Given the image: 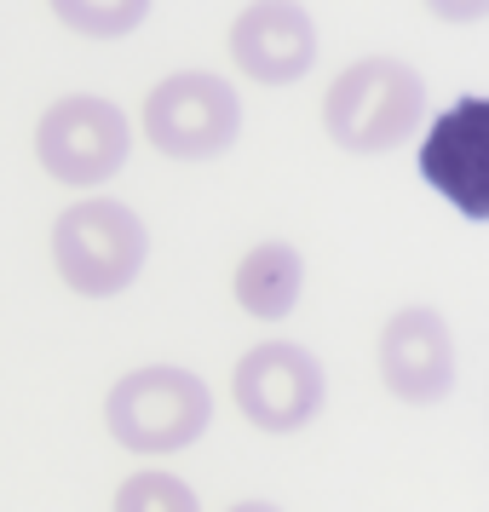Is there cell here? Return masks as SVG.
Listing matches in <instances>:
<instances>
[{
	"mask_svg": "<svg viewBox=\"0 0 489 512\" xmlns=\"http://www.w3.org/2000/svg\"><path fill=\"white\" fill-rule=\"evenodd\" d=\"M426 121V81L403 58H357L323 93L328 139L351 156H380Z\"/></svg>",
	"mask_w": 489,
	"mask_h": 512,
	"instance_id": "1",
	"label": "cell"
},
{
	"mask_svg": "<svg viewBox=\"0 0 489 512\" xmlns=\"http://www.w3.org/2000/svg\"><path fill=\"white\" fill-rule=\"evenodd\" d=\"M104 426L133 455H179L213 426V392L202 374L173 369V363H144L110 386Z\"/></svg>",
	"mask_w": 489,
	"mask_h": 512,
	"instance_id": "2",
	"label": "cell"
},
{
	"mask_svg": "<svg viewBox=\"0 0 489 512\" xmlns=\"http://www.w3.org/2000/svg\"><path fill=\"white\" fill-rule=\"evenodd\" d=\"M144 259H150V231L127 202L87 196L52 225V265L81 300H116L121 288L139 282Z\"/></svg>",
	"mask_w": 489,
	"mask_h": 512,
	"instance_id": "3",
	"label": "cell"
},
{
	"mask_svg": "<svg viewBox=\"0 0 489 512\" xmlns=\"http://www.w3.org/2000/svg\"><path fill=\"white\" fill-rule=\"evenodd\" d=\"M144 139L173 162H213L242 133V98L225 75L179 70L156 81L144 98Z\"/></svg>",
	"mask_w": 489,
	"mask_h": 512,
	"instance_id": "4",
	"label": "cell"
},
{
	"mask_svg": "<svg viewBox=\"0 0 489 512\" xmlns=\"http://www.w3.org/2000/svg\"><path fill=\"white\" fill-rule=\"evenodd\" d=\"M133 150V121L121 116V104L93 93L58 98L41 127H35V162L47 167V179L75 190H93L116 179Z\"/></svg>",
	"mask_w": 489,
	"mask_h": 512,
	"instance_id": "5",
	"label": "cell"
},
{
	"mask_svg": "<svg viewBox=\"0 0 489 512\" xmlns=\"http://www.w3.org/2000/svg\"><path fill=\"white\" fill-rule=\"evenodd\" d=\"M231 397L259 432H300L305 420L323 415L328 374L317 363V351L294 346V340H265V346L242 351V363L231 374Z\"/></svg>",
	"mask_w": 489,
	"mask_h": 512,
	"instance_id": "6",
	"label": "cell"
},
{
	"mask_svg": "<svg viewBox=\"0 0 489 512\" xmlns=\"http://www.w3.org/2000/svg\"><path fill=\"white\" fill-rule=\"evenodd\" d=\"M380 380L397 403H443L455 392V328L438 305H403L380 328Z\"/></svg>",
	"mask_w": 489,
	"mask_h": 512,
	"instance_id": "7",
	"label": "cell"
},
{
	"mask_svg": "<svg viewBox=\"0 0 489 512\" xmlns=\"http://www.w3.org/2000/svg\"><path fill=\"white\" fill-rule=\"evenodd\" d=\"M420 179L466 219H489V104L478 93L455 98L432 121L420 144Z\"/></svg>",
	"mask_w": 489,
	"mask_h": 512,
	"instance_id": "8",
	"label": "cell"
},
{
	"mask_svg": "<svg viewBox=\"0 0 489 512\" xmlns=\"http://www.w3.org/2000/svg\"><path fill=\"white\" fill-rule=\"evenodd\" d=\"M231 64L242 75H254L259 87H288V81L311 75V64H317L311 12L288 6V0L242 6V18L231 24Z\"/></svg>",
	"mask_w": 489,
	"mask_h": 512,
	"instance_id": "9",
	"label": "cell"
},
{
	"mask_svg": "<svg viewBox=\"0 0 489 512\" xmlns=\"http://www.w3.org/2000/svg\"><path fill=\"white\" fill-rule=\"evenodd\" d=\"M236 305L259 317V323H282L294 305H300V288H305V259L294 242H259L242 254L236 265Z\"/></svg>",
	"mask_w": 489,
	"mask_h": 512,
	"instance_id": "10",
	"label": "cell"
},
{
	"mask_svg": "<svg viewBox=\"0 0 489 512\" xmlns=\"http://www.w3.org/2000/svg\"><path fill=\"white\" fill-rule=\"evenodd\" d=\"M116 512H202V501H196V489L185 478L150 466V472H133L116 489Z\"/></svg>",
	"mask_w": 489,
	"mask_h": 512,
	"instance_id": "11",
	"label": "cell"
},
{
	"mask_svg": "<svg viewBox=\"0 0 489 512\" xmlns=\"http://www.w3.org/2000/svg\"><path fill=\"white\" fill-rule=\"evenodd\" d=\"M52 12H58V24L81 29V35H98V41L144 24V0H58Z\"/></svg>",
	"mask_w": 489,
	"mask_h": 512,
	"instance_id": "12",
	"label": "cell"
},
{
	"mask_svg": "<svg viewBox=\"0 0 489 512\" xmlns=\"http://www.w3.org/2000/svg\"><path fill=\"white\" fill-rule=\"evenodd\" d=\"M231 512H282V507H271V501H236Z\"/></svg>",
	"mask_w": 489,
	"mask_h": 512,
	"instance_id": "13",
	"label": "cell"
}]
</instances>
